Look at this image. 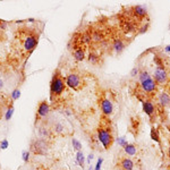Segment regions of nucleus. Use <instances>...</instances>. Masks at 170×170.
Returning <instances> with one entry per match:
<instances>
[{
  "instance_id": "16",
  "label": "nucleus",
  "mask_w": 170,
  "mask_h": 170,
  "mask_svg": "<svg viewBox=\"0 0 170 170\" xmlns=\"http://www.w3.org/2000/svg\"><path fill=\"white\" fill-rule=\"evenodd\" d=\"M38 133H39V136L41 137L42 140H48V138H50V137L53 135L51 128L48 127V126H44V125L39 127Z\"/></svg>"
},
{
  "instance_id": "28",
  "label": "nucleus",
  "mask_w": 170,
  "mask_h": 170,
  "mask_svg": "<svg viewBox=\"0 0 170 170\" xmlns=\"http://www.w3.org/2000/svg\"><path fill=\"white\" fill-rule=\"evenodd\" d=\"M147 28H149V24H145V25H143L141 27H138V31H137V33L138 34H143L145 33L147 31Z\"/></svg>"
},
{
  "instance_id": "38",
  "label": "nucleus",
  "mask_w": 170,
  "mask_h": 170,
  "mask_svg": "<svg viewBox=\"0 0 170 170\" xmlns=\"http://www.w3.org/2000/svg\"><path fill=\"white\" fill-rule=\"evenodd\" d=\"M87 170H93V168H92V167H89V169Z\"/></svg>"
},
{
  "instance_id": "27",
  "label": "nucleus",
  "mask_w": 170,
  "mask_h": 170,
  "mask_svg": "<svg viewBox=\"0 0 170 170\" xmlns=\"http://www.w3.org/2000/svg\"><path fill=\"white\" fill-rule=\"evenodd\" d=\"M30 151H23L22 152V159H23L24 162H26L27 163L28 161H30Z\"/></svg>"
},
{
  "instance_id": "12",
  "label": "nucleus",
  "mask_w": 170,
  "mask_h": 170,
  "mask_svg": "<svg viewBox=\"0 0 170 170\" xmlns=\"http://www.w3.org/2000/svg\"><path fill=\"white\" fill-rule=\"evenodd\" d=\"M50 112V104L47 101H41L38 105V110H36V121L41 120L42 118H46ZM35 121V123H36Z\"/></svg>"
},
{
  "instance_id": "33",
  "label": "nucleus",
  "mask_w": 170,
  "mask_h": 170,
  "mask_svg": "<svg viewBox=\"0 0 170 170\" xmlns=\"http://www.w3.org/2000/svg\"><path fill=\"white\" fill-rule=\"evenodd\" d=\"M138 74V68H133V71H131V76H135V75H137Z\"/></svg>"
},
{
  "instance_id": "20",
  "label": "nucleus",
  "mask_w": 170,
  "mask_h": 170,
  "mask_svg": "<svg viewBox=\"0 0 170 170\" xmlns=\"http://www.w3.org/2000/svg\"><path fill=\"white\" fill-rule=\"evenodd\" d=\"M87 60H89L91 64H93V65H98L100 62V55L96 53L95 51H91L90 53H89V56H87Z\"/></svg>"
},
{
  "instance_id": "8",
  "label": "nucleus",
  "mask_w": 170,
  "mask_h": 170,
  "mask_svg": "<svg viewBox=\"0 0 170 170\" xmlns=\"http://www.w3.org/2000/svg\"><path fill=\"white\" fill-rule=\"evenodd\" d=\"M117 168L119 170H135L136 162L129 156H121L117 162Z\"/></svg>"
},
{
  "instance_id": "36",
  "label": "nucleus",
  "mask_w": 170,
  "mask_h": 170,
  "mask_svg": "<svg viewBox=\"0 0 170 170\" xmlns=\"http://www.w3.org/2000/svg\"><path fill=\"white\" fill-rule=\"evenodd\" d=\"M165 51H167V52H169V51H170V44H169V46H168L167 48H165Z\"/></svg>"
},
{
  "instance_id": "23",
  "label": "nucleus",
  "mask_w": 170,
  "mask_h": 170,
  "mask_svg": "<svg viewBox=\"0 0 170 170\" xmlns=\"http://www.w3.org/2000/svg\"><path fill=\"white\" fill-rule=\"evenodd\" d=\"M151 137H152V140L153 141H156L158 142V143H160V135H159V133H158V129L156 128H152L151 129Z\"/></svg>"
},
{
  "instance_id": "18",
  "label": "nucleus",
  "mask_w": 170,
  "mask_h": 170,
  "mask_svg": "<svg viewBox=\"0 0 170 170\" xmlns=\"http://www.w3.org/2000/svg\"><path fill=\"white\" fill-rule=\"evenodd\" d=\"M51 131L53 134H57V135H64V134H66L65 133V126H64V124L59 123V121L52 125Z\"/></svg>"
},
{
  "instance_id": "10",
  "label": "nucleus",
  "mask_w": 170,
  "mask_h": 170,
  "mask_svg": "<svg viewBox=\"0 0 170 170\" xmlns=\"http://www.w3.org/2000/svg\"><path fill=\"white\" fill-rule=\"evenodd\" d=\"M143 111L146 113L147 116L151 118V120L153 121V120H156V105L153 104V102H152L151 100H144L143 102Z\"/></svg>"
},
{
  "instance_id": "14",
  "label": "nucleus",
  "mask_w": 170,
  "mask_h": 170,
  "mask_svg": "<svg viewBox=\"0 0 170 170\" xmlns=\"http://www.w3.org/2000/svg\"><path fill=\"white\" fill-rule=\"evenodd\" d=\"M73 57L76 61H83L85 59V47L74 46L73 47Z\"/></svg>"
},
{
  "instance_id": "15",
  "label": "nucleus",
  "mask_w": 170,
  "mask_h": 170,
  "mask_svg": "<svg viewBox=\"0 0 170 170\" xmlns=\"http://www.w3.org/2000/svg\"><path fill=\"white\" fill-rule=\"evenodd\" d=\"M90 33L91 38H92V42L100 43L104 41V34L99 28H90Z\"/></svg>"
},
{
  "instance_id": "5",
  "label": "nucleus",
  "mask_w": 170,
  "mask_h": 170,
  "mask_svg": "<svg viewBox=\"0 0 170 170\" xmlns=\"http://www.w3.org/2000/svg\"><path fill=\"white\" fill-rule=\"evenodd\" d=\"M140 87H141V93L143 95L147 96L149 100H150L151 96H153L158 92V84H156V80H153L152 77L140 83Z\"/></svg>"
},
{
  "instance_id": "25",
  "label": "nucleus",
  "mask_w": 170,
  "mask_h": 170,
  "mask_svg": "<svg viewBox=\"0 0 170 170\" xmlns=\"http://www.w3.org/2000/svg\"><path fill=\"white\" fill-rule=\"evenodd\" d=\"M13 113H14V107H13V105H10L9 108L7 109V111H6V115H5L6 120H9V119H11V117H13Z\"/></svg>"
},
{
  "instance_id": "19",
  "label": "nucleus",
  "mask_w": 170,
  "mask_h": 170,
  "mask_svg": "<svg viewBox=\"0 0 170 170\" xmlns=\"http://www.w3.org/2000/svg\"><path fill=\"white\" fill-rule=\"evenodd\" d=\"M124 151L127 156H134L137 152V146L135 144H127L126 146H124Z\"/></svg>"
},
{
  "instance_id": "30",
  "label": "nucleus",
  "mask_w": 170,
  "mask_h": 170,
  "mask_svg": "<svg viewBox=\"0 0 170 170\" xmlns=\"http://www.w3.org/2000/svg\"><path fill=\"white\" fill-rule=\"evenodd\" d=\"M102 162H103V159H102V158H99V159H98V162H96V165H95V170H100V169H101Z\"/></svg>"
},
{
  "instance_id": "21",
  "label": "nucleus",
  "mask_w": 170,
  "mask_h": 170,
  "mask_svg": "<svg viewBox=\"0 0 170 170\" xmlns=\"http://www.w3.org/2000/svg\"><path fill=\"white\" fill-rule=\"evenodd\" d=\"M76 162H77L78 165H80L82 168H84L85 158H84V154H83V152L82 151H78L77 153H76Z\"/></svg>"
},
{
  "instance_id": "24",
  "label": "nucleus",
  "mask_w": 170,
  "mask_h": 170,
  "mask_svg": "<svg viewBox=\"0 0 170 170\" xmlns=\"http://www.w3.org/2000/svg\"><path fill=\"white\" fill-rule=\"evenodd\" d=\"M71 144H73V147H74L77 152L82 150V144H80V142L77 141L76 138H73V140H71Z\"/></svg>"
},
{
  "instance_id": "22",
  "label": "nucleus",
  "mask_w": 170,
  "mask_h": 170,
  "mask_svg": "<svg viewBox=\"0 0 170 170\" xmlns=\"http://www.w3.org/2000/svg\"><path fill=\"white\" fill-rule=\"evenodd\" d=\"M150 77H151V76H150V74H149L146 71H140V74H138V80H140V83L146 80L147 78H150Z\"/></svg>"
},
{
  "instance_id": "4",
  "label": "nucleus",
  "mask_w": 170,
  "mask_h": 170,
  "mask_svg": "<svg viewBox=\"0 0 170 170\" xmlns=\"http://www.w3.org/2000/svg\"><path fill=\"white\" fill-rule=\"evenodd\" d=\"M49 149H50V144L48 143L47 140H42V138L32 141L30 146L31 152L35 156H46L49 152Z\"/></svg>"
},
{
  "instance_id": "1",
  "label": "nucleus",
  "mask_w": 170,
  "mask_h": 170,
  "mask_svg": "<svg viewBox=\"0 0 170 170\" xmlns=\"http://www.w3.org/2000/svg\"><path fill=\"white\" fill-rule=\"evenodd\" d=\"M39 39H40V31L38 27L24 25L16 30L11 47L18 56L28 58L38 46Z\"/></svg>"
},
{
  "instance_id": "9",
  "label": "nucleus",
  "mask_w": 170,
  "mask_h": 170,
  "mask_svg": "<svg viewBox=\"0 0 170 170\" xmlns=\"http://www.w3.org/2000/svg\"><path fill=\"white\" fill-rule=\"evenodd\" d=\"M156 83L159 85H165L168 82V74L165 71V67H156V71H154V78Z\"/></svg>"
},
{
  "instance_id": "2",
  "label": "nucleus",
  "mask_w": 170,
  "mask_h": 170,
  "mask_svg": "<svg viewBox=\"0 0 170 170\" xmlns=\"http://www.w3.org/2000/svg\"><path fill=\"white\" fill-rule=\"evenodd\" d=\"M96 137H98V141L104 147V150H109L112 146L115 138H113L112 128H111L109 117L102 116L101 121L99 124V127L96 128Z\"/></svg>"
},
{
  "instance_id": "3",
  "label": "nucleus",
  "mask_w": 170,
  "mask_h": 170,
  "mask_svg": "<svg viewBox=\"0 0 170 170\" xmlns=\"http://www.w3.org/2000/svg\"><path fill=\"white\" fill-rule=\"evenodd\" d=\"M66 80L62 76L61 71L59 68H57L53 71L51 82H50V101L55 105V103L58 102V99L64 94L66 91Z\"/></svg>"
},
{
  "instance_id": "37",
  "label": "nucleus",
  "mask_w": 170,
  "mask_h": 170,
  "mask_svg": "<svg viewBox=\"0 0 170 170\" xmlns=\"http://www.w3.org/2000/svg\"><path fill=\"white\" fill-rule=\"evenodd\" d=\"M168 156H169V159H170V145H169V150H168Z\"/></svg>"
},
{
  "instance_id": "29",
  "label": "nucleus",
  "mask_w": 170,
  "mask_h": 170,
  "mask_svg": "<svg viewBox=\"0 0 170 170\" xmlns=\"http://www.w3.org/2000/svg\"><path fill=\"white\" fill-rule=\"evenodd\" d=\"M8 146H9V142L7 141V140H2L1 143H0V149L1 150H6Z\"/></svg>"
},
{
  "instance_id": "7",
  "label": "nucleus",
  "mask_w": 170,
  "mask_h": 170,
  "mask_svg": "<svg viewBox=\"0 0 170 170\" xmlns=\"http://www.w3.org/2000/svg\"><path fill=\"white\" fill-rule=\"evenodd\" d=\"M128 14L131 15L135 20H137L138 23H140L141 20H144V19H149V14H147L146 7H144V6H142V5H137V6L131 7Z\"/></svg>"
},
{
  "instance_id": "26",
  "label": "nucleus",
  "mask_w": 170,
  "mask_h": 170,
  "mask_svg": "<svg viewBox=\"0 0 170 170\" xmlns=\"http://www.w3.org/2000/svg\"><path fill=\"white\" fill-rule=\"evenodd\" d=\"M19 98H20V91L18 89H16L11 92V99L13 100H18Z\"/></svg>"
},
{
  "instance_id": "32",
  "label": "nucleus",
  "mask_w": 170,
  "mask_h": 170,
  "mask_svg": "<svg viewBox=\"0 0 170 170\" xmlns=\"http://www.w3.org/2000/svg\"><path fill=\"white\" fill-rule=\"evenodd\" d=\"M7 25H8V23H7V22L2 20V19H0V28L6 30V28H7Z\"/></svg>"
},
{
  "instance_id": "31",
  "label": "nucleus",
  "mask_w": 170,
  "mask_h": 170,
  "mask_svg": "<svg viewBox=\"0 0 170 170\" xmlns=\"http://www.w3.org/2000/svg\"><path fill=\"white\" fill-rule=\"evenodd\" d=\"M117 141H118V143H119V144H120V145H121L123 147H124V146H126V145L128 144L127 142L125 141V138H124V137H119Z\"/></svg>"
},
{
  "instance_id": "34",
  "label": "nucleus",
  "mask_w": 170,
  "mask_h": 170,
  "mask_svg": "<svg viewBox=\"0 0 170 170\" xmlns=\"http://www.w3.org/2000/svg\"><path fill=\"white\" fill-rule=\"evenodd\" d=\"M93 158H94V156H93V154H90V156H87V163H90L91 160H93Z\"/></svg>"
},
{
  "instance_id": "6",
  "label": "nucleus",
  "mask_w": 170,
  "mask_h": 170,
  "mask_svg": "<svg viewBox=\"0 0 170 170\" xmlns=\"http://www.w3.org/2000/svg\"><path fill=\"white\" fill-rule=\"evenodd\" d=\"M66 80V85L68 87L73 89L74 91H80L83 89V85H84V80L83 77L77 74V73H71L68 74Z\"/></svg>"
},
{
  "instance_id": "17",
  "label": "nucleus",
  "mask_w": 170,
  "mask_h": 170,
  "mask_svg": "<svg viewBox=\"0 0 170 170\" xmlns=\"http://www.w3.org/2000/svg\"><path fill=\"white\" fill-rule=\"evenodd\" d=\"M158 101H159V104L161 107H167V105H170V94L165 91H162L160 94H159V98H158Z\"/></svg>"
},
{
  "instance_id": "13",
  "label": "nucleus",
  "mask_w": 170,
  "mask_h": 170,
  "mask_svg": "<svg viewBox=\"0 0 170 170\" xmlns=\"http://www.w3.org/2000/svg\"><path fill=\"white\" fill-rule=\"evenodd\" d=\"M128 42H126V40L123 38H116L112 40V43H111V49L116 53H121V52L125 50V48L127 47Z\"/></svg>"
},
{
  "instance_id": "35",
  "label": "nucleus",
  "mask_w": 170,
  "mask_h": 170,
  "mask_svg": "<svg viewBox=\"0 0 170 170\" xmlns=\"http://www.w3.org/2000/svg\"><path fill=\"white\" fill-rule=\"evenodd\" d=\"M2 87H4V82H2V80L0 78V90H1Z\"/></svg>"
},
{
  "instance_id": "11",
  "label": "nucleus",
  "mask_w": 170,
  "mask_h": 170,
  "mask_svg": "<svg viewBox=\"0 0 170 170\" xmlns=\"http://www.w3.org/2000/svg\"><path fill=\"white\" fill-rule=\"evenodd\" d=\"M100 107H101V111H102V115H103L104 117H109V116L113 112L112 102H111L108 98H105V96H102V98H101Z\"/></svg>"
}]
</instances>
